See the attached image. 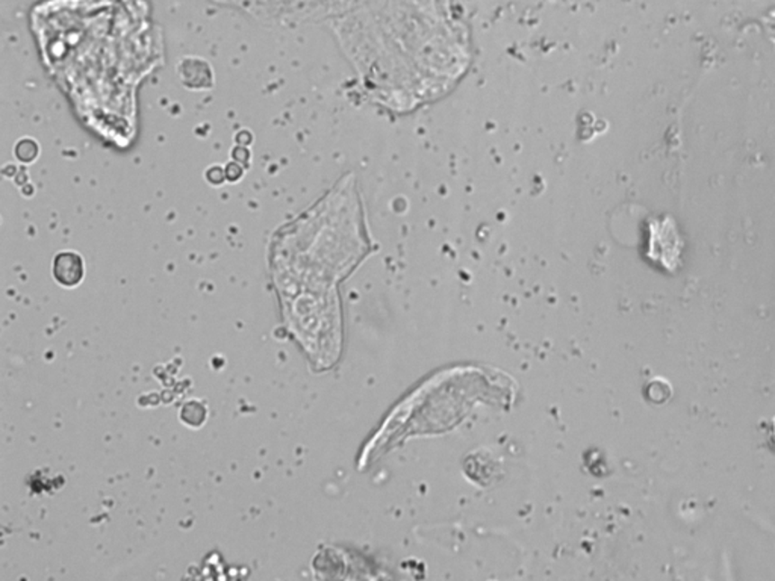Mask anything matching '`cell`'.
<instances>
[{
  "instance_id": "7a4b0ae2",
  "label": "cell",
  "mask_w": 775,
  "mask_h": 581,
  "mask_svg": "<svg viewBox=\"0 0 775 581\" xmlns=\"http://www.w3.org/2000/svg\"><path fill=\"white\" fill-rule=\"evenodd\" d=\"M15 158L19 159V161L24 162V164H32L35 159H38V155H40V146H38V142L32 138H22L17 144H15Z\"/></svg>"
},
{
  "instance_id": "6da1fadb",
  "label": "cell",
  "mask_w": 775,
  "mask_h": 581,
  "mask_svg": "<svg viewBox=\"0 0 775 581\" xmlns=\"http://www.w3.org/2000/svg\"><path fill=\"white\" fill-rule=\"evenodd\" d=\"M53 277L66 288H76L86 277V262L78 251H59L52 267Z\"/></svg>"
}]
</instances>
